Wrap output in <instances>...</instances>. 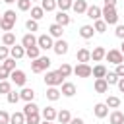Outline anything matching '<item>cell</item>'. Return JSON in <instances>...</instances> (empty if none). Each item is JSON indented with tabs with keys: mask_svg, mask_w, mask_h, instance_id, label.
Returning a JSON list of instances; mask_svg holds the SVG:
<instances>
[{
	"mask_svg": "<svg viewBox=\"0 0 124 124\" xmlns=\"http://www.w3.org/2000/svg\"><path fill=\"white\" fill-rule=\"evenodd\" d=\"M0 21H2V16H0Z\"/></svg>",
	"mask_w": 124,
	"mask_h": 124,
	"instance_id": "cell-58",
	"label": "cell"
},
{
	"mask_svg": "<svg viewBox=\"0 0 124 124\" xmlns=\"http://www.w3.org/2000/svg\"><path fill=\"white\" fill-rule=\"evenodd\" d=\"M25 29L33 33V31H37V29H39V23H37L35 19H27V21H25Z\"/></svg>",
	"mask_w": 124,
	"mask_h": 124,
	"instance_id": "cell-41",
	"label": "cell"
},
{
	"mask_svg": "<svg viewBox=\"0 0 124 124\" xmlns=\"http://www.w3.org/2000/svg\"><path fill=\"white\" fill-rule=\"evenodd\" d=\"M41 8L45 12H52L56 10V0H41Z\"/></svg>",
	"mask_w": 124,
	"mask_h": 124,
	"instance_id": "cell-32",
	"label": "cell"
},
{
	"mask_svg": "<svg viewBox=\"0 0 124 124\" xmlns=\"http://www.w3.org/2000/svg\"><path fill=\"white\" fill-rule=\"evenodd\" d=\"M2 43H4V46H14V45H16V35H14L12 31L4 33V37H2Z\"/></svg>",
	"mask_w": 124,
	"mask_h": 124,
	"instance_id": "cell-27",
	"label": "cell"
},
{
	"mask_svg": "<svg viewBox=\"0 0 124 124\" xmlns=\"http://www.w3.org/2000/svg\"><path fill=\"white\" fill-rule=\"evenodd\" d=\"M62 33H64V27H62V25H58V23H52V25L48 27V35H50V37H54V39H60V37H62Z\"/></svg>",
	"mask_w": 124,
	"mask_h": 124,
	"instance_id": "cell-15",
	"label": "cell"
},
{
	"mask_svg": "<svg viewBox=\"0 0 124 124\" xmlns=\"http://www.w3.org/2000/svg\"><path fill=\"white\" fill-rule=\"evenodd\" d=\"M46 99H48V101H58V99H60V91H58L56 87H48V89H46Z\"/></svg>",
	"mask_w": 124,
	"mask_h": 124,
	"instance_id": "cell-31",
	"label": "cell"
},
{
	"mask_svg": "<svg viewBox=\"0 0 124 124\" xmlns=\"http://www.w3.org/2000/svg\"><path fill=\"white\" fill-rule=\"evenodd\" d=\"M17 101H19V93H17V91H14V89H12V91H10V93H8V103H12V105H16V103H17Z\"/></svg>",
	"mask_w": 124,
	"mask_h": 124,
	"instance_id": "cell-44",
	"label": "cell"
},
{
	"mask_svg": "<svg viewBox=\"0 0 124 124\" xmlns=\"http://www.w3.org/2000/svg\"><path fill=\"white\" fill-rule=\"evenodd\" d=\"M56 72H58V74H60L62 78H68V76H70V74H72L74 70H72V66H70V64H66V62H64V64H62V66H60V68L56 70Z\"/></svg>",
	"mask_w": 124,
	"mask_h": 124,
	"instance_id": "cell-33",
	"label": "cell"
},
{
	"mask_svg": "<svg viewBox=\"0 0 124 124\" xmlns=\"http://www.w3.org/2000/svg\"><path fill=\"white\" fill-rule=\"evenodd\" d=\"M93 33H95L93 25H81V27H79V35H81L83 39H91Z\"/></svg>",
	"mask_w": 124,
	"mask_h": 124,
	"instance_id": "cell-23",
	"label": "cell"
},
{
	"mask_svg": "<svg viewBox=\"0 0 124 124\" xmlns=\"http://www.w3.org/2000/svg\"><path fill=\"white\" fill-rule=\"evenodd\" d=\"M105 6H110V8H114V6H116V0H105Z\"/></svg>",
	"mask_w": 124,
	"mask_h": 124,
	"instance_id": "cell-52",
	"label": "cell"
},
{
	"mask_svg": "<svg viewBox=\"0 0 124 124\" xmlns=\"http://www.w3.org/2000/svg\"><path fill=\"white\" fill-rule=\"evenodd\" d=\"M105 54H107V50H105L103 46H95V48L91 50V58H93L95 62H99V60H103V58H105Z\"/></svg>",
	"mask_w": 124,
	"mask_h": 124,
	"instance_id": "cell-22",
	"label": "cell"
},
{
	"mask_svg": "<svg viewBox=\"0 0 124 124\" xmlns=\"http://www.w3.org/2000/svg\"><path fill=\"white\" fill-rule=\"evenodd\" d=\"M31 2H41V0H31Z\"/></svg>",
	"mask_w": 124,
	"mask_h": 124,
	"instance_id": "cell-57",
	"label": "cell"
},
{
	"mask_svg": "<svg viewBox=\"0 0 124 124\" xmlns=\"http://www.w3.org/2000/svg\"><path fill=\"white\" fill-rule=\"evenodd\" d=\"M16 17H17V16H16V12H14V10H6V12H4V16H2V19L12 21V23H16Z\"/></svg>",
	"mask_w": 124,
	"mask_h": 124,
	"instance_id": "cell-38",
	"label": "cell"
},
{
	"mask_svg": "<svg viewBox=\"0 0 124 124\" xmlns=\"http://www.w3.org/2000/svg\"><path fill=\"white\" fill-rule=\"evenodd\" d=\"M52 50H54V52H56L58 56H62V54H66V52H68V43H66L64 39H58V41L54 43Z\"/></svg>",
	"mask_w": 124,
	"mask_h": 124,
	"instance_id": "cell-9",
	"label": "cell"
},
{
	"mask_svg": "<svg viewBox=\"0 0 124 124\" xmlns=\"http://www.w3.org/2000/svg\"><path fill=\"white\" fill-rule=\"evenodd\" d=\"M118 76L114 74V72H107V76H105V81L108 83V85H114V83H118Z\"/></svg>",
	"mask_w": 124,
	"mask_h": 124,
	"instance_id": "cell-36",
	"label": "cell"
},
{
	"mask_svg": "<svg viewBox=\"0 0 124 124\" xmlns=\"http://www.w3.org/2000/svg\"><path fill=\"white\" fill-rule=\"evenodd\" d=\"M70 21H72V19H70V16H68L66 12H58V14H56V21H54V23L66 27V25H70Z\"/></svg>",
	"mask_w": 124,
	"mask_h": 124,
	"instance_id": "cell-20",
	"label": "cell"
},
{
	"mask_svg": "<svg viewBox=\"0 0 124 124\" xmlns=\"http://www.w3.org/2000/svg\"><path fill=\"white\" fill-rule=\"evenodd\" d=\"M21 46L23 48H29V46H37V37L33 33H25L21 37Z\"/></svg>",
	"mask_w": 124,
	"mask_h": 124,
	"instance_id": "cell-8",
	"label": "cell"
},
{
	"mask_svg": "<svg viewBox=\"0 0 124 124\" xmlns=\"http://www.w3.org/2000/svg\"><path fill=\"white\" fill-rule=\"evenodd\" d=\"M87 17L89 19H93V21H97V19H101V8L99 6H87Z\"/></svg>",
	"mask_w": 124,
	"mask_h": 124,
	"instance_id": "cell-13",
	"label": "cell"
},
{
	"mask_svg": "<svg viewBox=\"0 0 124 124\" xmlns=\"http://www.w3.org/2000/svg\"><path fill=\"white\" fill-rule=\"evenodd\" d=\"M10 78V72L4 68V66H0V81H4V79H8Z\"/></svg>",
	"mask_w": 124,
	"mask_h": 124,
	"instance_id": "cell-47",
	"label": "cell"
},
{
	"mask_svg": "<svg viewBox=\"0 0 124 124\" xmlns=\"http://www.w3.org/2000/svg\"><path fill=\"white\" fill-rule=\"evenodd\" d=\"M110 124H124V112L112 110L110 112Z\"/></svg>",
	"mask_w": 124,
	"mask_h": 124,
	"instance_id": "cell-25",
	"label": "cell"
},
{
	"mask_svg": "<svg viewBox=\"0 0 124 124\" xmlns=\"http://www.w3.org/2000/svg\"><path fill=\"white\" fill-rule=\"evenodd\" d=\"M0 29L8 33V31H12V29H14V23H12V21H6V19H2V21H0Z\"/></svg>",
	"mask_w": 124,
	"mask_h": 124,
	"instance_id": "cell-45",
	"label": "cell"
},
{
	"mask_svg": "<svg viewBox=\"0 0 124 124\" xmlns=\"http://www.w3.org/2000/svg\"><path fill=\"white\" fill-rule=\"evenodd\" d=\"M60 93H62L64 97H74V95H76V85H74V83H70V81H64V83H62Z\"/></svg>",
	"mask_w": 124,
	"mask_h": 124,
	"instance_id": "cell-11",
	"label": "cell"
},
{
	"mask_svg": "<svg viewBox=\"0 0 124 124\" xmlns=\"http://www.w3.org/2000/svg\"><path fill=\"white\" fill-rule=\"evenodd\" d=\"M105 105L110 107V108H118V107H120V99L114 97V95H110V97H107V103H105Z\"/></svg>",
	"mask_w": 124,
	"mask_h": 124,
	"instance_id": "cell-35",
	"label": "cell"
},
{
	"mask_svg": "<svg viewBox=\"0 0 124 124\" xmlns=\"http://www.w3.org/2000/svg\"><path fill=\"white\" fill-rule=\"evenodd\" d=\"M74 4V0H56V8H60V12H66L70 10Z\"/></svg>",
	"mask_w": 124,
	"mask_h": 124,
	"instance_id": "cell-34",
	"label": "cell"
},
{
	"mask_svg": "<svg viewBox=\"0 0 124 124\" xmlns=\"http://www.w3.org/2000/svg\"><path fill=\"white\" fill-rule=\"evenodd\" d=\"M93 29H95L97 33H105V31H107V23H105L103 19H97L95 25H93Z\"/></svg>",
	"mask_w": 124,
	"mask_h": 124,
	"instance_id": "cell-39",
	"label": "cell"
},
{
	"mask_svg": "<svg viewBox=\"0 0 124 124\" xmlns=\"http://www.w3.org/2000/svg\"><path fill=\"white\" fill-rule=\"evenodd\" d=\"M10 91H12V83H10L8 79H4V81H0V93H6V95H8Z\"/></svg>",
	"mask_w": 124,
	"mask_h": 124,
	"instance_id": "cell-43",
	"label": "cell"
},
{
	"mask_svg": "<svg viewBox=\"0 0 124 124\" xmlns=\"http://www.w3.org/2000/svg\"><path fill=\"white\" fill-rule=\"evenodd\" d=\"M10 54H12V58H14V60H19V58H23V56H25V48H23V46H19V45H14V46L10 48Z\"/></svg>",
	"mask_w": 124,
	"mask_h": 124,
	"instance_id": "cell-16",
	"label": "cell"
},
{
	"mask_svg": "<svg viewBox=\"0 0 124 124\" xmlns=\"http://www.w3.org/2000/svg\"><path fill=\"white\" fill-rule=\"evenodd\" d=\"M10 124H25V114H23V112H14V114H10Z\"/></svg>",
	"mask_w": 124,
	"mask_h": 124,
	"instance_id": "cell-29",
	"label": "cell"
},
{
	"mask_svg": "<svg viewBox=\"0 0 124 124\" xmlns=\"http://www.w3.org/2000/svg\"><path fill=\"white\" fill-rule=\"evenodd\" d=\"M2 66H4L8 72H14V70H16V60H14V58H6V60L2 62Z\"/></svg>",
	"mask_w": 124,
	"mask_h": 124,
	"instance_id": "cell-40",
	"label": "cell"
},
{
	"mask_svg": "<svg viewBox=\"0 0 124 124\" xmlns=\"http://www.w3.org/2000/svg\"><path fill=\"white\" fill-rule=\"evenodd\" d=\"M114 74H116V76H118V78H124V62H122V64H118V66H116V70H114Z\"/></svg>",
	"mask_w": 124,
	"mask_h": 124,
	"instance_id": "cell-50",
	"label": "cell"
},
{
	"mask_svg": "<svg viewBox=\"0 0 124 124\" xmlns=\"http://www.w3.org/2000/svg\"><path fill=\"white\" fill-rule=\"evenodd\" d=\"M0 124H10V114L6 110H0Z\"/></svg>",
	"mask_w": 124,
	"mask_h": 124,
	"instance_id": "cell-46",
	"label": "cell"
},
{
	"mask_svg": "<svg viewBox=\"0 0 124 124\" xmlns=\"http://www.w3.org/2000/svg\"><path fill=\"white\" fill-rule=\"evenodd\" d=\"M48 66H50V58H48V56H39V58L31 60V70H33L35 74H39V72H45Z\"/></svg>",
	"mask_w": 124,
	"mask_h": 124,
	"instance_id": "cell-2",
	"label": "cell"
},
{
	"mask_svg": "<svg viewBox=\"0 0 124 124\" xmlns=\"http://www.w3.org/2000/svg\"><path fill=\"white\" fill-rule=\"evenodd\" d=\"M43 16H45V10H43L41 6H31V19L39 21V19H41Z\"/></svg>",
	"mask_w": 124,
	"mask_h": 124,
	"instance_id": "cell-26",
	"label": "cell"
},
{
	"mask_svg": "<svg viewBox=\"0 0 124 124\" xmlns=\"http://www.w3.org/2000/svg\"><path fill=\"white\" fill-rule=\"evenodd\" d=\"M116 85H118V89H120V93H124V78H120Z\"/></svg>",
	"mask_w": 124,
	"mask_h": 124,
	"instance_id": "cell-51",
	"label": "cell"
},
{
	"mask_svg": "<svg viewBox=\"0 0 124 124\" xmlns=\"http://www.w3.org/2000/svg\"><path fill=\"white\" fill-rule=\"evenodd\" d=\"M17 8H19L21 12L31 10V0H17Z\"/></svg>",
	"mask_w": 124,
	"mask_h": 124,
	"instance_id": "cell-42",
	"label": "cell"
},
{
	"mask_svg": "<svg viewBox=\"0 0 124 124\" xmlns=\"http://www.w3.org/2000/svg\"><path fill=\"white\" fill-rule=\"evenodd\" d=\"M107 89H108V83L105 81V78L95 79V91L97 93H107Z\"/></svg>",
	"mask_w": 124,
	"mask_h": 124,
	"instance_id": "cell-24",
	"label": "cell"
},
{
	"mask_svg": "<svg viewBox=\"0 0 124 124\" xmlns=\"http://www.w3.org/2000/svg\"><path fill=\"white\" fill-rule=\"evenodd\" d=\"M105 58L108 60V62H112V64H122L124 62V54L120 52V50H116V48H112V50H108L107 54H105Z\"/></svg>",
	"mask_w": 124,
	"mask_h": 124,
	"instance_id": "cell-5",
	"label": "cell"
},
{
	"mask_svg": "<svg viewBox=\"0 0 124 124\" xmlns=\"http://www.w3.org/2000/svg\"><path fill=\"white\" fill-rule=\"evenodd\" d=\"M101 16L105 17L103 21H105L107 25H116V23H118V14H116V8L105 6V8L101 10Z\"/></svg>",
	"mask_w": 124,
	"mask_h": 124,
	"instance_id": "cell-1",
	"label": "cell"
},
{
	"mask_svg": "<svg viewBox=\"0 0 124 124\" xmlns=\"http://www.w3.org/2000/svg\"><path fill=\"white\" fill-rule=\"evenodd\" d=\"M25 116H29V114H35V112H39V107L31 101V103H25V107H23V110H21Z\"/></svg>",
	"mask_w": 124,
	"mask_h": 124,
	"instance_id": "cell-28",
	"label": "cell"
},
{
	"mask_svg": "<svg viewBox=\"0 0 124 124\" xmlns=\"http://www.w3.org/2000/svg\"><path fill=\"white\" fill-rule=\"evenodd\" d=\"M74 74H76L78 78H89V76H91V66H89V64H78V66L74 68Z\"/></svg>",
	"mask_w": 124,
	"mask_h": 124,
	"instance_id": "cell-7",
	"label": "cell"
},
{
	"mask_svg": "<svg viewBox=\"0 0 124 124\" xmlns=\"http://www.w3.org/2000/svg\"><path fill=\"white\" fill-rule=\"evenodd\" d=\"M91 76H93L95 79L105 78V76H107V68H105L103 64H97V66H93V68H91Z\"/></svg>",
	"mask_w": 124,
	"mask_h": 124,
	"instance_id": "cell-17",
	"label": "cell"
},
{
	"mask_svg": "<svg viewBox=\"0 0 124 124\" xmlns=\"http://www.w3.org/2000/svg\"><path fill=\"white\" fill-rule=\"evenodd\" d=\"M41 124H54V122H46V120H45V122H41Z\"/></svg>",
	"mask_w": 124,
	"mask_h": 124,
	"instance_id": "cell-56",
	"label": "cell"
},
{
	"mask_svg": "<svg viewBox=\"0 0 124 124\" xmlns=\"http://www.w3.org/2000/svg\"><path fill=\"white\" fill-rule=\"evenodd\" d=\"M72 8H74L76 14H85V12H87V2H85V0H76V2L72 4Z\"/></svg>",
	"mask_w": 124,
	"mask_h": 124,
	"instance_id": "cell-21",
	"label": "cell"
},
{
	"mask_svg": "<svg viewBox=\"0 0 124 124\" xmlns=\"http://www.w3.org/2000/svg\"><path fill=\"white\" fill-rule=\"evenodd\" d=\"M8 54H10V48L8 46H0V60H6Z\"/></svg>",
	"mask_w": 124,
	"mask_h": 124,
	"instance_id": "cell-48",
	"label": "cell"
},
{
	"mask_svg": "<svg viewBox=\"0 0 124 124\" xmlns=\"http://www.w3.org/2000/svg\"><path fill=\"white\" fill-rule=\"evenodd\" d=\"M25 56H29L31 60H35V58L41 56V48L39 46H29V48H25Z\"/></svg>",
	"mask_w": 124,
	"mask_h": 124,
	"instance_id": "cell-30",
	"label": "cell"
},
{
	"mask_svg": "<svg viewBox=\"0 0 124 124\" xmlns=\"http://www.w3.org/2000/svg\"><path fill=\"white\" fill-rule=\"evenodd\" d=\"M62 76L58 74V72H46V76H45V83L48 85V87H56V85H62Z\"/></svg>",
	"mask_w": 124,
	"mask_h": 124,
	"instance_id": "cell-3",
	"label": "cell"
},
{
	"mask_svg": "<svg viewBox=\"0 0 124 124\" xmlns=\"http://www.w3.org/2000/svg\"><path fill=\"white\" fill-rule=\"evenodd\" d=\"M93 112H95L97 118H105V116L108 114V107H107L105 103H97V105L93 107Z\"/></svg>",
	"mask_w": 124,
	"mask_h": 124,
	"instance_id": "cell-12",
	"label": "cell"
},
{
	"mask_svg": "<svg viewBox=\"0 0 124 124\" xmlns=\"http://www.w3.org/2000/svg\"><path fill=\"white\" fill-rule=\"evenodd\" d=\"M19 99H23L25 103H31V101L35 99V91H33L31 87H23V89L19 91Z\"/></svg>",
	"mask_w": 124,
	"mask_h": 124,
	"instance_id": "cell-14",
	"label": "cell"
},
{
	"mask_svg": "<svg viewBox=\"0 0 124 124\" xmlns=\"http://www.w3.org/2000/svg\"><path fill=\"white\" fill-rule=\"evenodd\" d=\"M37 46L39 48H43V50H48V48H52L54 46V43H52V37L50 35H39L37 37Z\"/></svg>",
	"mask_w": 124,
	"mask_h": 124,
	"instance_id": "cell-4",
	"label": "cell"
},
{
	"mask_svg": "<svg viewBox=\"0 0 124 124\" xmlns=\"http://www.w3.org/2000/svg\"><path fill=\"white\" fill-rule=\"evenodd\" d=\"M76 56H78V62H79V64H87V62L91 60V50H89V48H79Z\"/></svg>",
	"mask_w": 124,
	"mask_h": 124,
	"instance_id": "cell-10",
	"label": "cell"
},
{
	"mask_svg": "<svg viewBox=\"0 0 124 124\" xmlns=\"http://www.w3.org/2000/svg\"><path fill=\"white\" fill-rule=\"evenodd\" d=\"M56 120H58L60 124H68V122L72 120V114H70V110H68V108H62L60 112H56Z\"/></svg>",
	"mask_w": 124,
	"mask_h": 124,
	"instance_id": "cell-19",
	"label": "cell"
},
{
	"mask_svg": "<svg viewBox=\"0 0 124 124\" xmlns=\"http://www.w3.org/2000/svg\"><path fill=\"white\" fill-rule=\"evenodd\" d=\"M41 116H43L46 122H54V120H56V110H54L52 107H46V108H43Z\"/></svg>",
	"mask_w": 124,
	"mask_h": 124,
	"instance_id": "cell-18",
	"label": "cell"
},
{
	"mask_svg": "<svg viewBox=\"0 0 124 124\" xmlns=\"http://www.w3.org/2000/svg\"><path fill=\"white\" fill-rule=\"evenodd\" d=\"M25 124H41V114H39V112H35V114L25 116Z\"/></svg>",
	"mask_w": 124,
	"mask_h": 124,
	"instance_id": "cell-37",
	"label": "cell"
},
{
	"mask_svg": "<svg viewBox=\"0 0 124 124\" xmlns=\"http://www.w3.org/2000/svg\"><path fill=\"white\" fill-rule=\"evenodd\" d=\"M68 124H83V120H81V118H72Z\"/></svg>",
	"mask_w": 124,
	"mask_h": 124,
	"instance_id": "cell-53",
	"label": "cell"
},
{
	"mask_svg": "<svg viewBox=\"0 0 124 124\" xmlns=\"http://www.w3.org/2000/svg\"><path fill=\"white\" fill-rule=\"evenodd\" d=\"M10 78H12V81H14L16 85H19V87H23L25 81H27L25 72H21V70H14V72H10Z\"/></svg>",
	"mask_w": 124,
	"mask_h": 124,
	"instance_id": "cell-6",
	"label": "cell"
},
{
	"mask_svg": "<svg viewBox=\"0 0 124 124\" xmlns=\"http://www.w3.org/2000/svg\"><path fill=\"white\" fill-rule=\"evenodd\" d=\"M2 2H6V4H14V2H17V0H2Z\"/></svg>",
	"mask_w": 124,
	"mask_h": 124,
	"instance_id": "cell-54",
	"label": "cell"
},
{
	"mask_svg": "<svg viewBox=\"0 0 124 124\" xmlns=\"http://www.w3.org/2000/svg\"><path fill=\"white\" fill-rule=\"evenodd\" d=\"M120 52H122V54H124V41H122V48H120Z\"/></svg>",
	"mask_w": 124,
	"mask_h": 124,
	"instance_id": "cell-55",
	"label": "cell"
},
{
	"mask_svg": "<svg viewBox=\"0 0 124 124\" xmlns=\"http://www.w3.org/2000/svg\"><path fill=\"white\" fill-rule=\"evenodd\" d=\"M114 35H116L118 39H122V41H124V25H116V31H114Z\"/></svg>",
	"mask_w": 124,
	"mask_h": 124,
	"instance_id": "cell-49",
	"label": "cell"
}]
</instances>
